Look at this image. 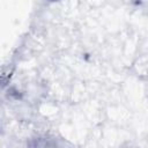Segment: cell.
Instances as JSON below:
<instances>
[{
  "instance_id": "1",
  "label": "cell",
  "mask_w": 148,
  "mask_h": 148,
  "mask_svg": "<svg viewBox=\"0 0 148 148\" xmlns=\"http://www.w3.org/2000/svg\"><path fill=\"white\" fill-rule=\"evenodd\" d=\"M52 1H53V0H52Z\"/></svg>"
}]
</instances>
